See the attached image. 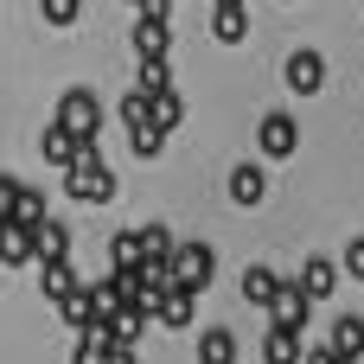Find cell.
<instances>
[{"label":"cell","instance_id":"5bb4252c","mask_svg":"<svg viewBox=\"0 0 364 364\" xmlns=\"http://www.w3.org/2000/svg\"><path fill=\"white\" fill-rule=\"evenodd\" d=\"M38 288H45V301H70V294L83 288V282H77V262H70V256H51V262H45V282H38Z\"/></svg>","mask_w":364,"mask_h":364},{"label":"cell","instance_id":"9a60e30c","mask_svg":"<svg viewBox=\"0 0 364 364\" xmlns=\"http://www.w3.org/2000/svg\"><path fill=\"white\" fill-rule=\"evenodd\" d=\"M333 288H339V269H333L326 256H307V269H301V294H307V301H333Z\"/></svg>","mask_w":364,"mask_h":364},{"label":"cell","instance_id":"3957f363","mask_svg":"<svg viewBox=\"0 0 364 364\" xmlns=\"http://www.w3.org/2000/svg\"><path fill=\"white\" fill-rule=\"evenodd\" d=\"M211 275H218V256H211L205 243H179V250H173V288L205 294V288H211Z\"/></svg>","mask_w":364,"mask_h":364},{"label":"cell","instance_id":"ffe728a7","mask_svg":"<svg viewBox=\"0 0 364 364\" xmlns=\"http://www.w3.org/2000/svg\"><path fill=\"white\" fill-rule=\"evenodd\" d=\"M326 346H333L339 358H358V352H364V320H358V314H346V320L333 326V339H326Z\"/></svg>","mask_w":364,"mask_h":364},{"label":"cell","instance_id":"6da1fadb","mask_svg":"<svg viewBox=\"0 0 364 364\" xmlns=\"http://www.w3.org/2000/svg\"><path fill=\"white\" fill-rule=\"evenodd\" d=\"M64 192L83 198V205H109V198H115V173L96 160V147H83V154L64 166Z\"/></svg>","mask_w":364,"mask_h":364},{"label":"cell","instance_id":"30bf717a","mask_svg":"<svg viewBox=\"0 0 364 364\" xmlns=\"http://www.w3.org/2000/svg\"><path fill=\"white\" fill-rule=\"evenodd\" d=\"M282 288H288V282H282L269 262H250V269H243V301H250V307H275Z\"/></svg>","mask_w":364,"mask_h":364},{"label":"cell","instance_id":"f1b7e54d","mask_svg":"<svg viewBox=\"0 0 364 364\" xmlns=\"http://www.w3.org/2000/svg\"><path fill=\"white\" fill-rule=\"evenodd\" d=\"M128 6H141V13H154V6H166V0H128Z\"/></svg>","mask_w":364,"mask_h":364},{"label":"cell","instance_id":"ba28073f","mask_svg":"<svg viewBox=\"0 0 364 364\" xmlns=\"http://www.w3.org/2000/svg\"><path fill=\"white\" fill-rule=\"evenodd\" d=\"M269 320H275V326H294V333H307V320H314V301L301 294V282H288V288L275 294V307H269Z\"/></svg>","mask_w":364,"mask_h":364},{"label":"cell","instance_id":"cb8c5ba5","mask_svg":"<svg viewBox=\"0 0 364 364\" xmlns=\"http://www.w3.org/2000/svg\"><path fill=\"white\" fill-rule=\"evenodd\" d=\"M128 141H134L141 160H154V154L166 147V128H160V122H141V128H128Z\"/></svg>","mask_w":364,"mask_h":364},{"label":"cell","instance_id":"4fadbf2b","mask_svg":"<svg viewBox=\"0 0 364 364\" xmlns=\"http://www.w3.org/2000/svg\"><path fill=\"white\" fill-rule=\"evenodd\" d=\"M83 147H96V141H77V134H70V128H58V122H51V128H45V141H38V154H45L51 166H70Z\"/></svg>","mask_w":364,"mask_h":364},{"label":"cell","instance_id":"484cf974","mask_svg":"<svg viewBox=\"0 0 364 364\" xmlns=\"http://www.w3.org/2000/svg\"><path fill=\"white\" fill-rule=\"evenodd\" d=\"M38 13H45V26H77L83 0H38Z\"/></svg>","mask_w":364,"mask_h":364},{"label":"cell","instance_id":"ac0fdd59","mask_svg":"<svg viewBox=\"0 0 364 364\" xmlns=\"http://www.w3.org/2000/svg\"><path fill=\"white\" fill-rule=\"evenodd\" d=\"M32 256H70V230L58 224V218H45V224H32Z\"/></svg>","mask_w":364,"mask_h":364},{"label":"cell","instance_id":"e0dca14e","mask_svg":"<svg viewBox=\"0 0 364 364\" xmlns=\"http://www.w3.org/2000/svg\"><path fill=\"white\" fill-rule=\"evenodd\" d=\"M198 364H237V333H230V326L198 333Z\"/></svg>","mask_w":364,"mask_h":364},{"label":"cell","instance_id":"9c48e42d","mask_svg":"<svg viewBox=\"0 0 364 364\" xmlns=\"http://www.w3.org/2000/svg\"><path fill=\"white\" fill-rule=\"evenodd\" d=\"M307 358V339L294 333V326H275L269 320V339H262V364H301Z\"/></svg>","mask_w":364,"mask_h":364},{"label":"cell","instance_id":"7a4b0ae2","mask_svg":"<svg viewBox=\"0 0 364 364\" xmlns=\"http://www.w3.org/2000/svg\"><path fill=\"white\" fill-rule=\"evenodd\" d=\"M58 128H70L77 141H96V134H102V102H96V90H83V83L64 90V96H58Z\"/></svg>","mask_w":364,"mask_h":364},{"label":"cell","instance_id":"4316f807","mask_svg":"<svg viewBox=\"0 0 364 364\" xmlns=\"http://www.w3.org/2000/svg\"><path fill=\"white\" fill-rule=\"evenodd\" d=\"M339 275L364 282V237H352V243H346V262H339Z\"/></svg>","mask_w":364,"mask_h":364},{"label":"cell","instance_id":"f546056e","mask_svg":"<svg viewBox=\"0 0 364 364\" xmlns=\"http://www.w3.org/2000/svg\"><path fill=\"white\" fill-rule=\"evenodd\" d=\"M339 364H358V358H339Z\"/></svg>","mask_w":364,"mask_h":364},{"label":"cell","instance_id":"44dd1931","mask_svg":"<svg viewBox=\"0 0 364 364\" xmlns=\"http://www.w3.org/2000/svg\"><path fill=\"white\" fill-rule=\"evenodd\" d=\"M6 224H26V230H32V224H45V192L19 186V198H13V218H6Z\"/></svg>","mask_w":364,"mask_h":364},{"label":"cell","instance_id":"d4e9b609","mask_svg":"<svg viewBox=\"0 0 364 364\" xmlns=\"http://www.w3.org/2000/svg\"><path fill=\"white\" fill-rule=\"evenodd\" d=\"M122 122H128V128L154 122V96H147V90H128V96H122Z\"/></svg>","mask_w":364,"mask_h":364},{"label":"cell","instance_id":"8992f818","mask_svg":"<svg viewBox=\"0 0 364 364\" xmlns=\"http://www.w3.org/2000/svg\"><path fill=\"white\" fill-rule=\"evenodd\" d=\"M134 51H141V58H166V51H173L166 6H154V13H141V19H134Z\"/></svg>","mask_w":364,"mask_h":364},{"label":"cell","instance_id":"7402d4cb","mask_svg":"<svg viewBox=\"0 0 364 364\" xmlns=\"http://www.w3.org/2000/svg\"><path fill=\"white\" fill-rule=\"evenodd\" d=\"M134 90H147V96L173 90V70H166V58H141V77H134Z\"/></svg>","mask_w":364,"mask_h":364},{"label":"cell","instance_id":"277c9868","mask_svg":"<svg viewBox=\"0 0 364 364\" xmlns=\"http://www.w3.org/2000/svg\"><path fill=\"white\" fill-rule=\"evenodd\" d=\"M282 83H288L294 96H320V90H326V58H320L314 45L288 51V64H282Z\"/></svg>","mask_w":364,"mask_h":364},{"label":"cell","instance_id":"d6986e66","mask_svg":"<svg viewBox=\"0 0 364 364\" xmlns=\"http://www.w3.org/2000/svg\"><path fill=\"white\" fill-rule=\"evenodd\" d=\"M0 262L6 269H26L32 262V230L26 224H0Z\"/></svg>","mask_w":364,"mask_h":364},{"label":"cell","instance_id":"603a6c76","mask_svg":"<svg viewBox=\"0 0 364 364\" xmlns=\"http://www.w3.org/2000/svg\"><path fill=\"white\" fill-rule=\"evenodd\" d=\"M154 122L173 134V128L186 122V96H179V90H160V96H154Z\"/></svg>","mask_w":364,"mask_h":364},{"label":"cell","instance_id":"7c38bea8","mask_svg":"<svg viewBox=\"0 0 364 364\" xmlns=\"http://www.w3.org/2000/svg\"><path fill=\"white\" fill-rule=\"evenodd\" d=\"M211 32H218L224 45H243V38H250V13H243V0H218V13H211Z\"/></svg>","mask_w":364,"mask_h":364},{"label":"cell","instance_id":"5b68a950","mask_svg":"<svg viewBox=\"0 0 364 364\" xmlns=\"http://www.w3.org/2000/svg\"><path fill=\"white\" fill-rule=\"evenodd\" d=\"M256 147H262V160H288V154L301 147V122L282 115V109H269V115L256 122Z\"/></svg>","mask_w":364,"mask_h":364},{"label":"cell","instance_id":"2e32d148","mask_svg":"<svg viewBox=\"0 0 364 364\" xmlns=\"http://www.w3.org/2000/svg\"><path fill=\"white\" fill-rule=\"evenodd\" d=\"M109 262H115V275L141 269V262H147V243H141V230H115V237H109Z\"/></svg>","mask_w":364,"mask_h":364},{"label":"cell","instance_id":"8fae6325","mask_svg":"<svg viewBox=\"0 0 364 364\" xmlns=\"http://www.w3.org/2000/svg\"><path fill=\"white\" fill-rule=\"evenodd\" d=\"M230 198H237V205H262V198H269V173H262L256 160L230 166Z\"/></svg>","mask_w":364,"mask_h":364},{"label":"cell","instance_id":"52a82bcc","mask_svg":"<svg viewBox=\"0 0 364 364\" xmlns=\"http://www.w3.org/2000/svg\"><path fill=\"white\" fill-rule=\"evenodd\" d=\"M154 320H160L166 333H186V326L198 320V294H186V288H166V294L154 301Z\"/></svg>","mask_w":364,"mask_h":364},{"label":"cell","instance_id":"83f0119b","mask_svg":"<svg viewBox=\"0 0 364 364\" xmlns=\"http://www.w3.org/2000/svg\"><path fill=\"white\" fill-rule=\"evenodd\" d=\"M13 198H19V179H6V173H0V224L13 218Z\"/></svg>","mask_w":364,"mask_h":364}]
</instances>
